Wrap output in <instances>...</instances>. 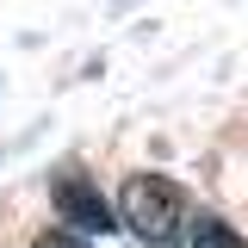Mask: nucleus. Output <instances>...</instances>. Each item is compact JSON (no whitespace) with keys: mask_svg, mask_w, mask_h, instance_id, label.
<instances>
[{"mask_svg":"<svg viewBox=\"0 0 248 248\" xmlns=\"http://www.w3.org/2000/svg\"><path fill=\"white\" fill-rule=\"evenodd\" d=\"M192 217H199L192 199H186L168 174H130V180L118 186V223L137 242H149V248H186Z\"/></svg>","mask_w":248,"mask_h":248,"instance_id":"1","label":"nucleus"},{"mask_svg":"<svg viewBox=\"0 0 248 248\" xmlns=\"http://www.w3.org/2000/svg\"><path fill=\"white\" fill-rule=\"evenodd\" d=\"M50 199H56V217L75 230V236H106V230H112V205H106V192H99L87 174L62 168L56 186H50Z\"/></svg>","mask_w":248,"mask_h":248,"instance_id":"2","label":"nucleus"},{"mask_svg":"<svg viewBox=\"0 0 248 248\" xmlns=\"http://www.w3.org/2000/svg\"><path fill=\"white\" fill-rule=\"evenodd\" d=\"M186 242H192V248H248L242 236H236L223 217H211V211H199V217H192V236H186Z\"/></svg>","mask_w":248,"mask_h":248,"instance_id":"3","label":"nucleus"},{"mask_svg":"<svg viewBox=\"0 0 248 248\" xmlns=\"http://www.w3.org/2000/svg\"><path fill=\"white\" fill-rule=\"evenodd\" d=\"M37 248H87V242H81V236H68V230H44Z\"/></svg>","mask_w":248,"mask_h":248,"instance_id":"4","label":"nucleus"}]
</instances>
